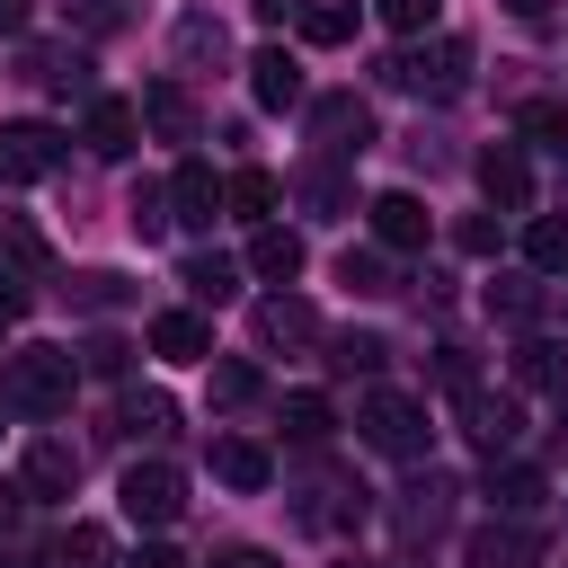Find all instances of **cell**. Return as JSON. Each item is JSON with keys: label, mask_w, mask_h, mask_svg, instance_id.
<instances>
[{"label": "cell", "mask_w": 568, "mask_h": 568, "mask_svg": "<svg viewBox=\"0 0 568 568\" xmlns=\"http://www.w3.org/2000/svg\"><path fill=\"white\" fill-rule=\"evenodd\" d=\"M142 124H151L160 142H195V98H186V80H151V89H142Z\"/></svg>", "instance_id": "obj_18"}, {"label": "cell", "mask_w": 568, "mask_h": 568, "mask_svg": "<svg viewBox=\"0 0 568 568\" xmlns=\"http://www.w3.org/2000/svg\"><path fill=\"white\" fill-rule=\"evenodd\" d=\"M0 568H36V559H0Z\"/></svg>", "instance_id": "obj_50"}, {"label": "cell", "mask_w": 568, "mask_h": 568, "mask_svg": "<svg viewBox=\"0 0 568 568\" xmlns=\"http://www.w3.org/2000/svg\"><path fill=\"white\" fill-rule=\"evenodd\" d=\"M18 479H27V497H71V488H80V444H62V435H36Z\"/></svg>", "instance_id": "obj_14"}, {"label": "cell", "mask_w": 568, "mask_h": 568, "mask_svg": "<svg viewBox=\"0 0 568 568\" xmlns=\"http://www.w3.org/2000/svg\"><path fill=\"white\" fill-rule=\"evenodd\" d=\"M222 195H231V213L266 222V213L284 204V178H275V169H231V178H222Z\"/></svg>", "instance_id": "obj_26"}, {"label": "cell", "mask_w": 568, "mask_h": 568, "mask_svg": "<svg viewBox=\"0 0 568 568\" xmlns=\"http://www.w3.org/2000/svg\"><path fill=\"white\" fill-rule=\"evenodd\" d=\"M453 497H462V488H453L444 470H417V479L390 497V532H399L408 550H435V541H444V524H453Z\"/></svg>", "instance_id": "obj_4"}, {"label": "cell", "mask_w": 568, "mask_h": 568, "mask_svg": "<svg viewBox=\"0 0 568 568\" xmlns=\"http://www.w3.org/2000/svg\"><path fill=\"white\" fill-rule=\"evenodd\" d=\"M382 80H390V89H408V98L453 106V98L470 89V44H462V36H426V44L390 53V62H382Z\"/></svg>", "instance_id": "obj_2"}, {"label": "cell", "mask_w": 568, "mask_h": 568, "mask_svg": "<svg viewBox=\"0 0 568 568\" xmlns=\"http://www.w3.org/2000/svg\"><path fill=\"white\" fill-rule=\"evenodd\" d=\"M213 568H275V559H266V550H222Z\"/></svg>", "instance_id": "obj_47"}, {"label": "cell", "mask_w": 568, "mask_h": 568, "mask_svg": "<svg viewBox=\"0 0 568 568\" xmlns=\"http://www.w3.org/2000/svg\"><path fill=\"white\" fill-rule=\"evenodd\" d=\"M71 302L80 311H115L124 302V275H71Z\"/></svg>", "instance_id": "obj_41"}, {"label": "cell", "mask_w": 568, "mask_h": 568, "mask_svg": "<svg viewBox=\"0 0 568 568\" xmlns=\"http://www.w3.org/2000/svg\"><path fill=\"white\" fill-rule=\"evenodd\" d=\"M382 9V27H399V36H426L435 27V0H373Z\"/></svg>", "instance_id": "obj_42"}, {"label": "cell", "mask_w": 568, "mask_h": 568, "mask_svg": "<svg viewBox=\"0 0 568 568\" xmlns=\"http://www.w3.org/2000/svg\"><path fill=\"white\" fill-rule=\"evenodd\" d=\"M80 142H89L98 160H124V151L142 142V106H133V98H106V89H98V98H89V115H80Z\"/></svg>", "instance_id": "obj_10"}, {"label": "cell", "mask_w": 568, "mask_h": 568, "mask_svg": "<svg viewBox=\"0 0 568 568\" xmlns=\"http://www.w3.org/2000/svg\"><path fill=\"white\" fill-rule=\"evenodd\" d=\"M213 479L257 497V488L275 479V462H266V444H248V435H213Z\"/></svg>", "instance_id": "obj_19"}, {"label": "cell", "mask_w": 568, "mask_h": 568, "mask_svg": "<svg viewBox=\"0 0 568 568\" xmlns=\"http://www.w3.org/2000/svg\"><path fill=\"white\" fill-rule=\"evenodd\" d=\"M115 426H124L133 444H160V435L178 426V408H169L160 390H124V408H115Z\"/></svg>", "instance_id": "obj_28"}, {"label": "cell", "mask_w": 568, "mask_h": 568, "mask_svg": "<svg viewBox=\"0 0 568 568\" xmlns=\"http://www.w3.org/2000/svg\"><path fill=\"white\" fill-rule=\"evenodd\" d=\"M71 18H80V27H89V36H106V27H115V18H124V9H115V0H71Z\"/></svg>", "instance_id": "obj_43"}, {"label": "cell", "mask_w": 568, "mask_h": 568, "mask_svg": "<svg viewBox=\"0 0 568 568\" xmlns=\"http://www.w3.org/2000/svg\"><path fill=\"white\" fill-rule=\"evenodd\" d=\"M169 213H178L186 231H213V213H231V195H222V178H213L204 160H178V178H169Z\"/></svg>", "instance_id": "obj_11"}, {"label": "cell", "mask_w": 568, "mask_h": 568, "mask_svg": "<svg viewBox=\"0 0 568 568\" xmlns=\"http://www.w3.org/2000/svg\"><path fill=\"white\" fill-rule=\"evenodd\" d=\"M0 257H9L18 275H44V240H36L27 222H9V213H0Z\"/></svg>", "instance_id": "obj_37"}, {"label": "cell", "mask_w": 568, "mask_h": 568, "mask_svg": "<svg viewBox=\"0 0 568 568\" xmlns=\"http://www.w3.org/2000/svg\"><path fill=\"white\" fill-rule=\"evenodd\" d=\"M328 426H337V408H328L320 390H293V399H284V435H293V444H328Z\"/></svg>", "instance_id": "obj_31"}, {"label": "cell", "mask_w": 568, "mask_h": 568, "mask_svg": "<svg viewBox=\"0 0 568 568\" xmlns=\"http://www.w3.org/2000/svg\"><path fill=\"white\" fill-rule=\"evenodd\" d=\"M124 568H186V559H178V550H169V541H142V550H133V559H124Z\"/></svg>", "instance_id": "obj_44"}, {"label": "cell", "mask_w": 568, "mask_h": 568, "mask_svg": "<svg viewBox=\"0 0 568 568\" xmlns=\"http://www.w3.org/2000/svg\"><path fill=\"white\" fill-rule=\"evenodd\" d=\"M515 373H524V382H541V390H559V382H568L559 346H541V337H532V346H515Z\"/></svg>", "instance_id": "obj_39"}, {"label": "cell", "mask_w": 568, "mask_h": 568, "mask_svg": "<svg viewBox=\"0 0 568 568\" xmlns=\"http://www.w3.org/2000/svg\"><path fill=\"white\" fill-rule=\"evenodd\" d=\"M248 9H257L266 27H284V18H302V0H248Z\"/></svg>", "instance_id": "obj_46"}, {"label": "cell", "mask_w": 568, "mask_h": 568, "mask_svg": "<svg viewBox=\"0 0 568 568\" xmlns=\"http://www.w3.org/2000/svg\"><path fill=\"white\" fill-rule=\"evenodd\" d=\"M488 311L515 320V328H532V320H541V275H532V266H524V275H497V284H488Z\"/></svg>", "instance_id": "obj_27"}, {"label": "cell", "mask_w": 568, "mask_h": 568, "mask_svg": "<svg viewBox=\"0 0 568 568\" xmlns=\"http://www.w3.org/2000/svg\"><path fill=\"white\" fill-rule=\"evenodd\" d=\"M515 124H524L532 142H550V151H568V106H559V98H532V106H524Z\"/></svg>", "instance_id": "obj_36"}, {"label": "cell", "mask_w": 568, "mask_h": 568, "mask_svg": "<svg viewBox=\"0 0 568 568\" xmlns=\"http://www.w3.org/2000/svg\"><path fill=\"white\" fill-rule=\"evenodd\" d=\"M71 160V133L62 124H0V186H27V178H53Z\"/></svg>", "instance_id": "obj_6"}, {"label": "cell", "mask_w": 568, "mask_h": 568, "mask_svg": "<svg viewBox=\"0 0 568 568\" xmlns=\"http://www.w3.org/2000/svg\"><path fill=\"white\" fill-rule=\"evenodd\" d=\"M248 275H266V284H293V275H302V240H293L284 222H257V240H248Z\"/></svg>", "instance_id": "obj_21"}, {"label": "cell", "mask_w": 568, "mask_h": 568, "mask_svg": "<svg viewBox=\"0 0 568 568\" xmlns=\"http://www.w3.org/2000/svg\"><path fill=\"white\" fill-rule=\"evenodd\" d=\"M71 390H80V355H71V346H18L9 373H0V399H9L18 417H62Z\"/></svg>", "instance_id": "obj_1"}, {"label": "cell", "mask_w": 568, "mask_h": 568, "mask_svg": "<svg viewBox=\"0 0 568 568\" xmlns=\"http://www.w3.org/2000/svg\"><path fill=\"white\" fill-rule=\"evenodd\" d=\"M53 568H115V541H106V524H62V541H53Z\"/></svg>", "instance_id": "obj_29"}, {"label": "cell", "mask_w": 568, "mask_h": 568, "mask_svg": "<svg viewBox=\"0 0 568 568\" xmlns=\"http://www.w3.org/2000/svg\"><path fill=\"white\" fill-rule=\"evenodd\" d=\"M311 142H320L328 160H364V151H373V106H364L355 89H320V98H311Z\"/></svg>", "instance_id": "obj_5"}, {"label": "cell", "mask_w": 568, "mask_h": 568, "mask_svg": "<svg viewBox=\"0 0 568 568\" xmlns=\"http://www.w3.org/2000/svg\"><path fill=\"white\" fill-rule=\"evenodd\" d=\"M18 506H27V479H0V532L18 524Z\"/></svg>", "instance_id": "obj_45"}, {"label": "cell", "mask_w": 568, "mask_h": 568, "mask_svg": "<svg viewBox=\"0 0 568 568\" xmlns=\"http://www.w3.org/2000/svg\"><path fill=\"white\" fill-rule=\"evenodd\" d=\"M27 27V0H0V36H18Z\"/></svg>", "instance_id": "obj_48"}, {"label": "cell", "mask_w": 568, "mask_h": 568, "mask_svg": "<svg viewBox=\"0 0 568 568\" xmlns=\"http://www.w3.org/2000/svg\"><path fill=\"white\" fill-rule=\"evenodd\" d=\"M178 284H186V293H195V302H213V311H222V302H231V293H240V266H231V257H222V248H195V257H186V266H178Z\"/></svg>", "instance_id": "obj_22"}, {"label": "cell", "mask_w": 568, "mask_h": 568, "mask_svg": "<svg viewBox=\"0 0 568 568\" xmlns=\"http://www.w3.org/2000/svg\"><path fill=\"white\" fill-rule=\"evenodd\" d=\"M462 426H470V444H479V453H506V444L524 435L515 399H506V390H479V382L462 390Z\"/></svg>", "instance_id": "obj_13"}, {"label": "cell", "mask_w": 568, "mask_h": 568, "mask_svg": "<svg viewBox=\"0 0 568 568\" xmlns=\"http://www.w3.org/2000/svg\"><path fill=\"white\" fill-rule=\"evenodd\" d=\"M355 426H364V444H373V453H390V462H426V435H435L417 390H364Z\"/></svg>", "instance_id": "obj_3"}, {"label": "cell", "mask_w": 568, "mask_h": 568, "mask_svg": "<svg viewBox=\"0 0 568 568\" xmlns=\"http://www.w3.org/2000/svg\"><path fill=\"white\" fill-rule=\"evenodd\" d=\"M248 98H257V106H302V62H293L284 44H257V53H248Z\"/></svg>", "instance_id": "obj_15"}, {"label": "cell", "mask_w": 568, "mask_h": 568, "mask_svg": "<svg viewBox=\"0 0 568 568\" xmlns=\"http://www.w3.org/2000/svg\"><path fill=\"white\" fill-rule=\"evenodd\" d=\"M364 213H373V240H382L390 257H408V248H426V231H435V222H426V204H417L408 186H390V195H373Z\"/></svg>", "instance_id": "obj_12"}, {"label": "cell", "mask_w": 568, "mask_h": 568, "mask_svg": "<svg viewBox=\"0 0 568 568\" xmlns=\"http://www.w3.org/2000/svg\"><path fill=\"white\" fill-rule=\"evenodd\" d=\"M80 364H89V373H106V382H124V373H133V346H124V337H89V346H80Z\"/></svg>", "instance_id": "obj_40"}, {"label": "cell", "mask_w": 568, "mask_h": 568, "mask_svg": "<svg viewBox=\"0 0 568 568\" xmlns=\"http://www.w3.org/2000/svg\"><path fill=\"white\" fill-rule=\"evenodd\" d=\"M328 364H337V373H382L390 346H382L373 328H346V337H328Z\"/></svg>", "instance_id": "obj_33"}, {"label": "cell", "mask_w": 568, "mask_h": 568, "mask_svg": "<svg viewBox=\"0 0 568 568\" xmlns=\"http://www.w3.org/2000/svg\"><path fill=\"white\" fill-rule=\"evenodd\" d=\"M9 328H18V293H0V337H9Z\"/></svg>", "instance_id": "obj_49"}, {"label": "cell", "mask_w": 568, "mask_h": 568, "mask_svg": "<svg viewBox=\"0 0 568 568\" xmlns=\"http://www.w3.org/2000/svg\"><path fill=\"white\" fill-rule=\"evenodd\" d=\"M479 195L497 213H532V160H524V142H488L479 151Z\"/></svg>", "instance_id": "obj_9"}, {"label": "cell", "mask_w": 568, "mask_h": 568, "mask_svg": "<svg viewBox=\"0 0 568 568\" xmlns=\"http://www.w3.org/2000/svg\"><path fill=\"white\" fill-rule=\"evenodd\" d=\"M320 337V311L302 293H266L257 302V346H311Z\"/></svg>", "instance_id": "obj_16"}, {"label": "cell", "mask_w": 568, "mask_h": 568, "mask_svg": "<svg viewBox=\"0 0 568 568\" xmlns=\"http://www.w3.org/2000/svg\"><path fill=\"white\" fill-rule=\"evenodd\" d=\"M115 497H124V515H133L142 532H160V524H178V515H186V479H178L169 462H133Z\"/></svg>", "instance_id": "obj_7"}, {"label": "cell", "mask_w": 568, "mask_h": 568, "mask_svg": "<svg viewBox=\"0 0 568 568\" xmlns=\"http://www.w3.org/2000/svg\"><path fill=\"white\" fill-rule=\"evenodd\" d=\"M124 213H133V231H142V240H160V231L178 222V213H169V186H133V204H124Z\"/></svg>", "instance_id": "obj_38"}, {"label": "cell", "mask_w": 568, "mask_h": 568, "mask_svg": "<svg viewBox=\"0 0 568 568\" xmlns=\"http://www.w3.org/2000/svg\"><path fill=\"white\" fill-rule=\"evenodd\" d=\"M27 71H36L44 89H62V98H98V80H89V53H80V44H27Z\"/></svg>", "instance_id": "obj_17"}, {"label": "cell", "mask_w": 568, "mask_h": 568, "mask_svg": "<svg viewBox=\"0 0 568 568\" xmlns=\"http://www.w3.org/2000/svg\"><path fill=\"white\" fill-rule=\"evenodd\" d=\"M0 408H9V399H0Z\"/></svg>", "instance_id": "obj_51"}, {"label": "cell", "mask_w": 568, "mask_h": 568, "mask_svg": "<svg viewBox=\"0 0 568 568\" xmlns=\"http://www.w3.org/2000/svg\"><path fill=\"white\" fill-rule=\"evenodd\" d=\"M293 27H302L311 44H346V36H355V9H346V0H320V9H302Z\"/></svg>", "instance_id": "obj_34"}, {"label": "cell", "mask_w": 568, "mask_h": 568, "mask_svg": "<svg viewBox=\"0 0 568 568\" xmlns=\"http://www.w3.org/2000/svg\"><path fill=\"white\" fill-rule=\"evenodd\" d=\"M488 506H497V515H532V506H541V470L488 453Z\"/></svg>", "instance_id": "obj_23"}, {"label": "cell", "mask_w": 568, "mask_h": 568, "mask_svg": "<svg viewBox=\"0 0 568 568\" xmlns=\"http://www.w3.org/2000/svg\"><path fill=\"white\" fill-rule=\"evenodd\" d=\"M524 266L532 275H568V213H532L524 222Z\"/></svg>", "instance_id": "obj_24"}, {"label": "cell", "mask_w": 568, "mask_h": 568, "mask_svg": "<svg viewBox=\"0 0 568 568\" xmlns=\"http://www.w3.org/2000/svg\"><path fill=\"white\" fill-rule=\"evenodd\" d=\"M151 355H169V364H204V355H213V328H204L195 311H160V320H151Z\"/></svg>", "instance_id": "obj_20"}, {"label": "cell", "mask_w": 568, "mask_h": 568, "mask_svg": "<svg viewBox=\"0 0 568 568\" xmlns=\"http://www.w3.org/2000/svg\"><path fill=\"white\" fill-rule=\"evenodd\" d=\"M462 568H541V532L524 515H497V524H479L462 541Z\"/></svg>", "instance_id": "obj_8"}, {"label": "cell", "mask_w": 568, "mask_h": 568, "mask_svg": "<svg viewBox=\"0 0 568 568\" xmlns=\"http://www.w3.org/2000/svg\"><path fill=\"white\" fill-rule=\"evenodd\" d=\"M231 53V36H222V18H204V9H186L178 18V71H204V62H222Z\"/></svg>", "instance_id": "obj_25"}, {"label": "cell", "mask_w": 568, "mask_h": 568, "mask_svg": "<svg viewBox=\"0 0 568 568\" xmlns=\"http://www.w3.org/2000/svg\"><path fill=\"white\" fill-rule=\"evenodd\" d=\"M293 195H302L311 213H346V204H355V186H346L328 160H320V169H302V178H293Z\"/></svg>", "instance_id": "obj_32"}, {"label": "cell", "mask_w": 568, "mask_h": 568, "mask_svg": "<svg viewBox=\"0 0 568 568\" xmlns=\"http://www.w3.org/2000/svg\"><path fill=\"white\" fill-rule=\"evenodd\" d=\"M257 390H266V382H257V364H240V355H231V364H213V399H222V408H248Z\"/></svg>", "instance_id": "obj_35"}, {"label": "cell", "mask_w": 568, "mask_h": 568, "mask_svg": "<svg viewBox=\"0 0 568 568\" xmlns=\"http://www.w3.org/2000/svg\"><path fill=\"white\" fill-rule=\"evenodd\" d=\"M337 284H355V293H399L390 248H346V257H337Z\"/></svg>", "instance_id": "obj_30"}]
</instances>
